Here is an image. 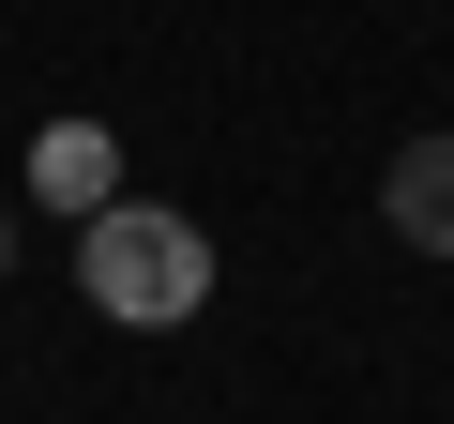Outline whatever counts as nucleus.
I'll list each match as a JSON object with an SVG mask.
<instances>
[{
    "label": "nucleus",
    "instance_id": "nucleus-1",
    "mask_svg": "<svg viewBox=\"0 0 454 424\" xmlns=\"http://www.w3.org/2000/svg\"><path fill=\"white\" fill-rule=\"evenodd\" d=\"M76 288L121 334H182L212 303V228L167 212V197H106V212H76Z\"/></svg>",
    "mask_w": 454,
    "mask_h": 424
},
{
    "label": "nucleus",
    "instance_id": "nucleus-2",
    "mask_svg": "<svg viewBox=\"0 0 454 424\" xmlns=\"http://www.w3.org/2000/svg\"><path fill=\"white\" fill-rule=\"evenodd\" d=\"M379 212H394V243L454 258V137H409V152L379 167Z\"/></svg>",
    "mask_w": 454,
    "mask_h": 424
},
{
    "label": "nucleus",
    "instance_id": "nucleus-4",
    "mask_svg": "<svg viewBox=\"0 0 454 424\" xmlns=\"http://www.w3.org/2000/svg\"><path fill=\"white\" fill-rule=\"evenodd\" d=\"M0 258H16V212H0Z\"/></svg>",
    "mask_w": 454,
    "mask_h": 424
},
{
    "label": "nucleus",
    "instance_id": "nucleus-3",
    "mask_svg": "<svg viewBox=\"0 0 454 424\" xmlns=\"http://www.w3.org/2000/svg\"><path fill=\"white\" fill-rule=\"evenodd\" d=\"M31 197L106 212V197H121V137H106V122H46V137H31Z\"/></svg>",
    "mask_w": 454,
    "mask_h": 424
}]
</instances>
